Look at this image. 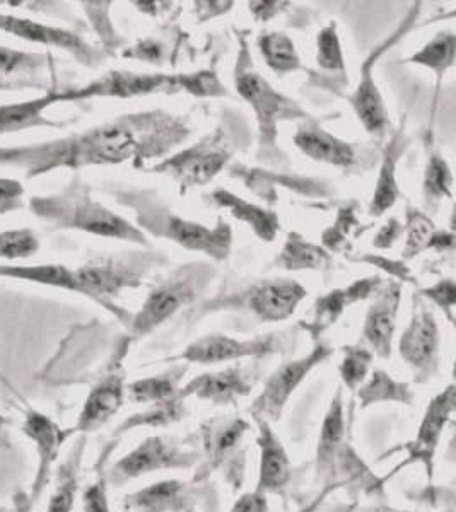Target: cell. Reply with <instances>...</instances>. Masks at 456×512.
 <instances>
[{"mask_svg": "<svg viewBox=\"0 0 456 512\" xmlns=\"http://www.w3.org/2000/svg\"><path fill=\"white\" fill-rule=\"evenodd\" d=\"M456 36L453 31H441L434 36L433 40L427 43L426 47L414 53L409 62L422 65L433 70L438 81L443 79L446 70L451 69L455 64Z\"/></svg>", "mask_w": 456, "mask_h": 512, "instance_id": "37", "label": "cell"}, {"mask_svg": "<svg viewBox=\"0 0 456 512\" xmlns=\"http://www.w3.org/2000/svg\"><path fill=\"white\" fill-rule=\"evenodd\" d=\"M381 284H383L381 277H368V279L357 280L345 289H335V291L328 292L327 296L318 297L315 304V316L306 328L315 337L320 335L337 323L340 316L344 315L345 309L352 304L368 299L373 292L380 289Z\"/></svg>", "mask_w": 456, "mask_h": 512, "instance_id": "22", "label": "cell"}, {"mask_svg": "<svg viewBox=\"0 0 456 512\" xmlns=\"http://www.w3.org/2000/svg\"><path fill=\"white\" fill-rule=\"evenodd\" d=\"M117 202L135 210L137 224L156 238L170 239L187 250L200 251L217 262L226 260L233 245V231L224 219L217 226L207 227L200 222L178 216L175 210L159 200L149 190H123L117 192Z\"/></svg>", "mask_w": 456, "mask_h": 512, "instance_id": "3", "label": "cell"}, {"mask_svg": "<svg viewBox=\"0 0 456 512\" xmlns=\"http://www.w3.org/2000/svg\"><path fill=\"white\" fill-rule=\"evenodd\" d=\"M212 270L205 263H192L176 270L147 296L142 309L132 320L134 338L146 337L154 328L170 320L176 311L192 303L211 280Z\"/></svg>", "mask_w": 456, "mask_h": 512, "instance_id": "5", "label": "cell"}, {"mask_svg": "<svg viewBox=\"0 0 456 512\" xmlns=\"http://www.w3.org/2000/svg\"><path fill=\"white\" fill-rule=\"evenodd\" d=\"M248 429V422L241 419L221 420L211 424V429L205 431V451L209 468L221 465L224 458L241 443Z\"/></svg>", "mask_w": 456, "mask_h": 512, "instance_id": "33", "label": "cell"}, {"mask_svg": "<svg viewBox=\"0 0 456 512\" xmlns=\"http://www.w3.org/2000/svg\"><path fill=\"white\" fill-rule=\"evenodd\" d=\"M154 260V255L108 256L74 268L79 294L91 297L117 313L112 297L118 296L123 289L141 286Z\"/></svg>", "mask_w": 456, "mask_h": 512, "instance_id": "7", "label": "cell"}, {"mask_svg": "<svg viewBox=\"0 0 456 512\" xmlns=\"http://www.w3.org/2000/svg\"><path fill=\"white\" fill-rule=\"evenodd\" d=\"M195 453L185 451L168 437H147L132 453L113 466L112 480L117 485L142 477L147 473L170 470V468H190L195 463Z\"/></svg>", "mask_w": 456, "mask_h": 512, "instance_id": "13", "label": "cell"}, {"mask_svg": "<svg viewBox=\"0 0 456 512\" xmlns=\"http://www.w3.org/2000/svg\"><path fill=\"white\" fill-rule=\"evenodd\" d=\"M422 190H424L427 204L453 198V175L446 159L441 158L438 152L429 154Z\"/></svg>", "mask_w": 456, "mask_h": 512, "instance_id": "40", "label": "cell"}, {"mask_svg": "<svg viewBox=\"0 0 456 512\" xmlns=\"http://www.w3.org/2000/svg\"><path fill=\"white\" fill-rule=\"evenodd\" d=\"M187 373V367H173L152 378L139 379L129 386L130 398L135 403H159L170 400L178 393V384Z\"/></svg>", "mask_w": 456, "mask_h": 512, "instance_id": "36", "label": "cell"}, {"mask_svg": "<svg viewBox=\"0 0 456 512\" xmlns=\"http://www.w3.org/2000/svg\"><path fill=\"white\" fill-rule=\"evenodd\" d=\"M404 234V226L402 222L392 217L390 221L386 222L385 226L380 227V231L376 233L375 239H373V246L378 250H390L398 238Z\"/></svg>", "mask_w": 456, "mask_h": 512, "instance_id": "47", "label": "cell"}, {"mask_svg": "<svg viewBox=\"0 0 456 512\" xmlns=\"http://www.w3.org/2000/svg\"><path fill=\"white\" fill-rule=\"evenodd\" d=\"M185 400L173 396L166 402L152 403L151 408L146 412L134 415L129 420H125L120 425V432L132 431L137 427H166V425L175 424L185 415Z\"/></svg>", "mask_w": 456, "mask_h": 512, "instance_id": "38", "label": "cell"}, {"mask_svg": "<svg viewBox=\"0 0 456 512\" xmlns=\"http://www.w3.org/2000/svg\"><path fill=\"white\" fill-rule=\"evenodd\" d=\"M402 299V287L392 282L376 296L375 303L371 304L364 320V340L371 347V352L380 355L381 359H388L392 355L393 335L397 328L398 308Z\"/></svg>", "mask_w": 456, "mask_h": 512, "instance_id": "18", "label": "cell"}, {"mask_svg": "<svg viewBox=\"0 0 456 512\" xmlns=\"http://www.w3.org/2000/svg\"><path fill=\"white\" fill-rule=\"evenodd\" d=\"M417 14H419V4H417L416 9H412L407 23L395 33L392 40L385 41L381 47L376 48L375 52L369 55L368 59L364 60L359 86L349 96V101H351V106L356 111L359 122L363 123V127L368 130V134L375 135L378 139L385 137L386 132H388L390 118H388V111H386L385 101H383L380 89H378L375 79H373V67L376 65V60L380 59L386 50H390V47L404 36L405 31L409 30L412 23L416 21Z\"/></svg>", "mask_w": 456, "mask_h": 512, "instance_id": "11", "label": "cell"}, {"mask_svg": "<svg viewBox=\"0 0 456 512\" xmlns=\"http://www.w3.org/2000/svg\"><path fill=\"white\" fill-rule=\"evenodd\" d=\"M357 512H407V511H395V509H390V507H363V509H359Z\"/></svg>", "mask_w": 456, "mask_h": 512, "instance_id": "50", "label": "cell"}, {"mask_svg": "<svg viewBox=\"0 0 456 512\" xmlns=\"http://www.w3.org/2000/svg\"><path fill=\"white\" fill-rule=\"evenodd\" d=\"M234 86L238 89L241 98L248 101V105L255 110L260 130V149L272 151L277 140V125L284 120H296L310 115L294 101L279 93L270 86V82L253 70V65L248 62H238L236 74H234Z\"/></svg>", "mask_w": 456, "mask_h": 512, "instance_id": "6", "label": "cell"}, {"mask_svg": "<svg viewBox=\"0 0 456 512\" xmlns=\"http://www.w3.org/2000/svg\"><path fill=\"white\" fill-rule=\"evenodd\" d=\"M306 296L308 291L296 280H265L252 287L246 304L258 320L275 323L291 318Z\"/></svg>", "mask_w": 456, "mask_h": 512, "instance_id": "16", "label": "cell"}, {"mask_svg": "<svg viewBox=\"0 0 456 512\" xmlns=\"http://www.w3.org/2000/svg\"><path fill=\"white\" fill-rule=\"evenodd\" d=\"M252 388V373L246 367L233 366L192 379L176 396L182 400L199 398L214 405H233L238 398L250 395Z\"/></svg>", "mask_w": 456, "mask_h": 512, "instance_id": "15", "label": "cell"}, {"mask_svg": "<svg viewBox=\"0 0 456 512\" xmlns=\"http://www.w3.org/2000/svg\"><path fill=\"white\" fill-rule=\"evenodd\" d=\"M373 364V352L364 345H349L344 349V359L339 367L340 378L351 391H356L368 376Z\"/></svg>", "mask_w": 456, "mask_h": 512, "instance_id": "42", "label": "cell"}, {"mask_svg": "<svg viewBox=\"0 0 456 512\" xmlns=\"http://www.w3.org/2000/svg\"><path fill=\"white\" fill-rule=\"evenodd\" d=\"M361 222L356 216V204L344 205L339 210V216L334 226L328 227L323 233V246L328 251L335 253H345L351 248V243L357 234L363 233Z\"/></svg>", "mask_w": 456, "mask_h": 512, "instance_id": "39", "label": "cell"}, {"mask_svg": "<svg viewBox=\"0 0 456 512\" xmlns=\"http://www.w3.org/2000/svg\"><path fill=\"white\" fill-rule=\"evenodd\" d=\"M190 499L187 483L163 480L127 497V507L137 512H178Z\"/></svg>", "mask_w": 456, "mask_h": 512, "instance_id": "29", "label": "cell"}, {"mask_svg": "<svg viewBox=\"0 0 456 512\" xmlns=\"http://www.w3.org/2000/svg\"><path fill=\"white\" fill-rule=\"evenodd\" d=\"M24 432H26V436H30L35 441L38 451H40V472H38V480H36V492H38L43 489V483L47 482L48 470L57 458L60 446L64 443L67 434L60 431L59 425L38 412H31L28 415L26 424H24Z\"/></svg>", "mask_w": 456, "mask_h": 512, "instance_id": "30", "label": "cell"}, {"mask_svg": "<svg viewBox=\"0 0 456 512\" xmlns=\"http://www.w3.org/2000/svg\"><path fill=\"white\" fill-rule=\"evenodd\" d=\"M84 512H110L108 499H106L105 483L100 482L89 487L82 497Z\"/></svg>", "mask_w": 456, "mask_h": 512, "instance_id": "49", "label": "cell"}, {"mask_svg": "<svg viewBox=\"0 0 456 512\" xmlns=\"http://www.w3.org/2000/svg\"><path fill=\"white\" fill-rule=\"evenodd\" d=\"M407 149V137H405V125L398 128L392 135L390 142L386 144L381 158L380 175L376 181V190L373 200L369 205L368 214L371 217H380L386 210L392 209L400 198V188L397 181V166L400 158Z\"/></svg>", "mask_w": 456, "mask_h": 512, "instance_id": "23", "label": "cell"}, {"mask_svg": "<svg viewBox=\"0 0 456 512\" xmlns=\"http://www.w3.org/2000/svg\"><path fill=\"white\" fill-rule=\"evenodd\" d=\"M50 57L0 45V91L41 88Z\"/></svg>", "mask_w": 456, "mask_h": 512, "instance_id": "20", "label": "cell"}, {"mask_svg": "<svg viewBox=\"0 0 456 512\" xmlns=\"http://www.w3.org/2000/svg\"><path fill=\"white\" fill-rule=\"evenodd\" d=\"M24 195H26V188L18 180L0 178V216L24 209L26 207Z\"/></svg>", "mask_w": 456, "mask_h": 512, "instance_id": "45", "label": "cell"}, {"mask_svg": "<svg viewBox=\"0 0 456 512\" xmlns=\"http://www.w3.org/2000/svg\"><path fill=\"white\" fill-rule=\"evenodd\" d=\"M260 436L257 443L260 448V470H258L257 490L270 494L286 487L291 478V461L281 439L270 429L269 422L257 420Z\"/></svg>", "mask_w": 456, "mask_h": 512, "instance_id": "21", "label": "cell"}, {"mask_svg": "<svg viewBox=\"0 0 456 512\" xmlns=\"http://www.w3.org/2000/svg\"><path fill=\"white\" fill-rule=\"evenodd\" d=\"M40 250V239L33 229H9L0 231V260H26Z\"/></svg>", "mask_w": 456, "mask_h": 512, "instance_id": "41", "label": "cell"}, {"mask_svg": "<svg viewBox=\"0 0 456 512\" xmlns=\"http://www.w3.org/2000/svg\"><path fill=\"white\" fill-rule=\"evenodd\" d=\"M405 231H407L404 246L405 260L421 255L422 251L429 250V248H434V250L450 248L451 250L455 243L453 233L438 231L434 222L424 212L414 209L410 205L405 212Z\"/></svg>", "mask_w": 456, "mask_h": 512, "instance_id": "28", "label": "cell"}, {"mask_svg": "<svg viewBox=\"0 0 456 512\" xmlns=\"http://www.w3.org/2000/svg\"><path fill=\"white\" fill-rule=\"evenodd\" d=\"M123 376L120 373L108 374L100 384H96L88 400L84 403L77 429L91 432L100 429L113 415L117 414L123 405Z\"/></svg>", "mask_w": 456, "mask_h": 512, "instance_id": "25", "label": "cell"}, {"mask_svg": "<svg viewBox=\"0 0 456 512\" xmlns=\"http://www.w3.org/2000/svg\"><path fill=\"white\" fill-rule=\"evenodd\" d=\"M212 200L219 207L229 210V214L234 219L248 224L250 229H253V233L257 234L262 241H269V243L274 241L279 229H281V221H279L275 212L262 209V207H258L252 202H246L243 198L236 197L229 190L219 188L216 192H212Z\"/></svg>", "mask_w": 456, "mask_h": 512, "instance_id": "26", "label": "cell"}, {"mask_svg": "<svg viewBox=\"0 0 456 512\" xmlns=\"http://www.w3.org/2000/svg\"><path fill=\"white\" fill-rule=\"evenodd\" d=\"M187 135V123L170 113L125 115L81 134L28 146L0 147V168L21 169L26 180H33L55 169L77 171L132 159L147 161L161 158Z\"/></svg>", "mask_w": 456, "mask_h": 512, "instance_id": "1", "label": "cell"}, {"mask_svg": "<svg viewBox=\"0 0 456 512\" xmlns=\"http://www.w3.org/2000/svg\"><path fill=\"white\" fill-rule=\"evenodd\" d=\"M53 105H57L55 89H48L47 93L38 98L0 105V137L18 134V132L30 130V128L65 127L67 123L55 122V120L45 117V111Z\"/></svg>", "mask_w": 456, "mask_h": 512, "instance_id": "24", "label": "cell"}, {"mask_svg": "<svg viewBox=\"0 0 456 512\" xmlns=\"http://www.w3.org/2000/svg\"><path fill=\"white\" fill-rule=\"evenodd\" d=\"M231 156L233 149L228 137L223 132H216L173 158L164 159L163 163L152 169L171 176L182 190H188L214 180L231 161Z\"/></svg>", "mask_w": 456, "mask_h": 512, "instance_id": "8", "label": "cell"}, {"mask_svg": "<svg viewBox=\"0 0 456 512\" xmlns=\"http://www.w3.org/2000/svg\"><path fill=\"white\" fill-rule=\"evenodd\" d=\"M345 436L344 403H342V390L337 391L334 400L330 403L325 420H323L322 434L318 441L316 451V470L318 477H327L334 470L335 461L339 458Z\"/></svg>", "mask_w": 456, "mask_h": 512, "instance_id": "27", "label": "cell"}, {"mask_svg": "<svg viewBox=\"0 0 456 512\" xmlns=\"http://www.w3.org/2000/svg\"><path fill=\"white\" fill-rule=\"evenodd\" d=\"M258 48L270 69L279 76L303 69L294 41L286 33H267L258 38Z\"/></svg>", "mask_w": 456, "mask_h": 512, "instance_id": "34", "label": "cell"}, {"mask_svg": "<svg viewBox=\"0 0 456 512\" xmlns=\"http://www.w3.org/2000/svg\"><path fill=\"white\" fill-rule=\"evenodd\" d=\"M422 296L431 299L434 304H438L439 308L445 311V315L448 316V320L453 323L455 316L456 303V287L453 279L439 280L438 284L433 287H427L424 291H421Z\"/></svg>", "mask_w": 456, "mask_h": 512, "instance_id": "46", "label": "cell"}, {"mask_svg": "<svg viewBox=\"0 0 456 512\" xmlns=\"http://www.w3.org/2000/svg\"><path fill=\"white\" fill-rule=\"evenodd\" d=\"M398 352L419 383H427L439 371V330L433 311L426 304L416 303L409 326L400 338Z\"/></svg>", "mask_w": 456, "mask_h": 512, "instance_id": "12", "label": "cell"}, {"mask_svg": "<svg viewBox=\"0 0 456 512\" xmlns=\"http://www.w3.org/2000/svg\"><path fill=\"white\" fill-rule=\"evenodd\" d=\"M316 62L323 70L345 74V59L337 35V24L328 23L316 36Z\"/></svg>", "mask_w": 456, "mask_h": 512, "instance_id": "43", "label": "cell"}, {"mask_svg": "<svg viewBox=\"0 0 456 512\" xmlns=\"http://www.w3.org/2000/svg\"><path fill=\"white\" fill-rule=\"evenodd\" d=\"M357 396L364 408L383 402H397L404 405H412L414 402V391L410 390L409 384L393 379L390 374L381 369H376L375 373L371 374V379L361 386Z\"/></svg>", "mask_w": 456, "mask_h": 512, "instance_id": "35", "label": "cell"}, {"mask_svg": "<svg viewBox=\"0 0 456 512\" xmlns=\"http://www.w3.org/2000/svg\"><path fill=\"white\" fill-rule=\"evenodd\" d=\"M269 511V501H267V494L260 492V490H253L248 494L241 495L240 499L236 501L233 509L229 512H267Z\"/></svg>", "mask_w": 456, "mask_h": 512, "instance_id": "48", "label": "cell"}, {"mask_svg": "<svg viewBox=\"0 0 456 512\" xmlns=\"http://www.w3.org/2000/svg\"><path fill=\"white\" fill-rule=\"evenodd\" d=\"M77 480L76 473L69 470V472L60 475V482L57 485L55 494L50 499V506L48 512H71L74 506V499H76Z\"/></svg>", "mask_w": 456, "mask_h": 512, "instance_id": "44", "label": "cell"}, {"mask_svg": "<svg viewBox=\"0 0 456 512\" xmlns=\"http://www.w3.org/2000/svg\"><path fill=\"white\" fill-rule=\"evenodd\" d=\"M275 263L289 272L299 270H325L330 267L332 258L323 246L313 245L299 233H289L286 245Z\"/></svg>", "mask_w": 456, "mask_h": 512, "instance_id": "31", "label": "cell"}, {"mask_svg": "<svg viewBox=\"0 0 456 512\" xmlns=\"http://www.w3.org/2000/svg\"><path fill=\"white\" fill-rule=\"evenodd\" d=\"M28 207L33 216L52 229H71L101 238L122 239L135 245L149 246L146 234L139 227L132 226L127 219L94 200L88 185L77 178L60 192L31 197Z\"/></svg>", "mask_w": 456, "mask_h": 512, "instance_id": "2", "label": "cell"}, {"mask_svg": "<svg viewBox=\"0 0 456 512\" xmlns=\"http://www.w3.org/2000/svg\"><path fill=\"white\" fill-rule=\"evenodd\" d=\"M277 350L279 347L275 344L274 337L238 340L226 335H209L188 345L185 352L178 355V359L193 364H221L245 357H262L274 354Z\"/></svg>", "mask_w": 456, "mask_h": 512, "instance_id": "14", "label": "cell"}, {"mask_svg": "<svg viewBox=\"0 0 456 512\" xmlns=\"http://www.w3.org/2000/svg\"><path fill=\"white\" fill-rule=\"evenodd\" d=\"M294 144L304 156L316 163L330 164L337 168H352L356 164V149L351 142L328 134L318 123L306 122L299 125L294 134Z\"/></svg>", "mask_w": 456, "mask_h": 512, "instance_id": "19", "label": "cell"}, {"mask_svg": "<svg viewBox=\"0 0 456 512\" xmlns=\"http://www.w3.org/2000/svg\"><path fill=\"white\" fill-rule=\"evenodd\" d=\"M188 91L195 96H207L211 81L205 72L199 74H135L129 70L106 72L96 81L86 86L72 89H55L57 103H72L94 98H135L152 93H170V91Z\"/></svg>", "mask_w": 456, "mask_h": 512, "instance_id": "4", "label": "cell"}, {"mask_svg": "<svg viewBox=\"0 0 456 512\" xmlns=\"http://www.w3.org/2000/svg\"><path fill=\"white\" fill-rule=\"evenodd\" d=\"M0 31L19 38V40L33 43V45L65 50V52L71 53L79 64L86 65V67H98L105 59V53L91 47L88 41L74 31L38 23L33 19L0 12Z\"/></svg>", "mask_w": 456, "mask_h": 512, "instance_id": "10", "label": "cell"}, {"mask_svg": "<svg viewBox=\"0 0 456 512\" xmlns=\"http://www.w3.org/2000/svg\"><path fill=\"white\" fill-rule=\"evenodd\" d=\"M334 354V349L330 345L318 342L315 349L310 354L304 355L296 361L286 362L275 371L267 383L262 393L257 396L253 402L250 412L255 420H264V422H277L281 419L282 410L286 407L289 398L294 391L298 390L308 374L320 366L322 362L327 361L330 355Z\"/></svg>", "mask_w": 456, "mask_h": 512, "instance_id": "9", "label": "cell"}, {"mask_svg": "<svg viewBox=\"0 0 456 512\" xmlns=\"http://www.w3.org/2000/svg\"><path fill=\"white\" fill-rule=\"evenodd\" d=\"M0 277L26 280L41 286L60 287L65 291L79 292L74 270L65 265H33V267H11L0 265Z\"/></svg>", "mask_w": 456, "mask_h": 512, "instance_id": "32", "label": "cell"}, {"mask_svg": "<svg viewBox=\"0 0 456 512\" xmlns=\"http://www.w3.org/2000/svg\"><path fill=\"white\" fill-rule=\"evenodd\" d=\"M455 412V386L450 384L443 393H439L433 402L429 403L424 419L419 425L416 441L410 444L409 461H421L426 466L429 477L433 475V461L439 439L445 431L446 424L450 422Z\"/></svg>", "mask_w": 456, "mask_h": 512, "instance_id": "17", "label": "cell"}]
</instances>
